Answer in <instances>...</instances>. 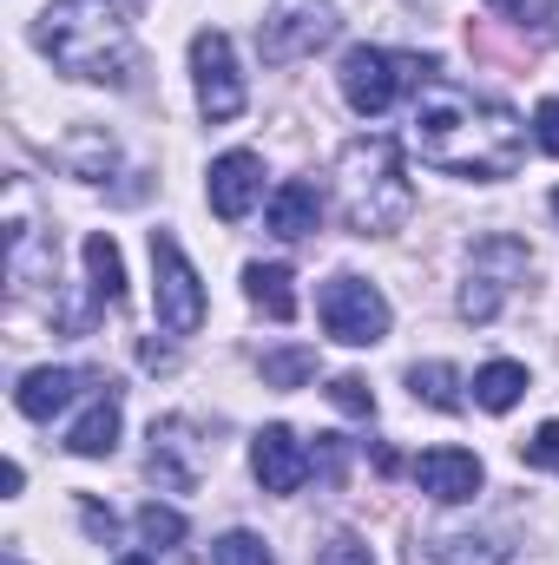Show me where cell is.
Wrapping results in <instances>:
<instances>
[{"label":"cell","instance_id":"3","mask_svg":"<svg viewBox=\"0 0 559 565\" xmlns=\"http://www.w3.org/2000/svg\"><path fill=\"white\" fill-rule=\"evenodd\" d=\"M336 204H342V224L356 237H389L415 217V184L402 171V145L369 132V139H349L336 158Z\"/></svg>","mask_w":559,"mask_h":565},{"label":"cell","instance_id":"34","mask_svg":"<svg viewBox=\"0 0 559 565\" xmlns=\"http://www.w3.org/2000/svg\"><path fill=\"white\" fill-rule=\"evenodd\" d=\"M553 217H559V191H553Z\"/></svg>","mask_w":559,"mask_h":565},{"label":"cell","instance_id":"23","mask_svg":"<svg viewBox=\"0 0 559 565\" xmlns=\"http://www.w3.org/2000/svg\"><path fill=\"white\" fill-rule=\"evenodd\" d=\"M316 375V349H271L264 355V388H303Z\"/></svg>","mask_w":559,"mask_h":565},{"label":"cell","instance_id":"35","mask_svg":"<svg viewBox=\"0 0 559 565\" xmlns=\"http://www.w3.org/2000/svg\"><path fill=\"white\" fill-rule=\"evenodd\" d=\"M7 565H27V559H7Z\"/></svg>","mask_w":559,"mask_h":565},{"label":"cell","instance_id":"12","mask_svg":"<svg viewBox=\"0 0 559 565\" xmlns=\"http://www.w3.org/2000/svg\"><path fill=\"white\" fill-rule=\"evenodd\" d=\"M211 211L224 217V224H238V217H251L257 211V198H264V158L257 151H224L218 164H211Z\"/></svg>","mask_w":559,"mask_h":565},{"label":"cell","instance_id":"25","mask_svg":"<svg viewBox=\"0 0 559 565\" xmlns=\"http://www.w3.org/2000/svg\"><path fill=\"white\" fill-rule=\"evenodd\" d=\"M211 565H277V559H271V546L257 533H224L211 546Z\"/></svg>","mask_w":559,"mask_h":565},{"label":"cell","instance_id":"13","mask_svg":"<svg viewBox=\"0 0 559 565\" xmlns=\"http://www.w3.org/2000/svg\"><path fill=\"white\" fill-rule=\"evenodd\" d=\"M481 460L467 454V447H428L415 460V487L428 500H441V507H461V500H474L481 493Z\"/></svg>","mask_w":559,"mask_h":565},{"label":"cell","instance_id":"20","mask_svg":"<svg viewBox=\"0 0 559 565\" xmlns=\"http://www.w3.org/2000/svg\"><path fill=\"white\" fill-rule=\"evenodd\" d=\"M520 395H527V369H520V362H487V369H474V402H481L487 415H507Z\"/></svg>","mask_w":559,"mask_h":565},{"label":"cell","instance_id":"22","mask_svg":"<svg viewBox=\"0 0 559 565\" xmlns=\"http://www.w3.org/2000/svg\"><path fill=\"white\" fill-rule=\"evenodd\" d=\"M409 388H415V402H428V408L461 415V375H454L447 362H415V369H409Z\"/></svg>","mask_w":559,"mask_h":565},{"label":"cell","instance_id":"2","mask_svg":"<svg viewBox=\"0 0 559 565\" xmlns=\"http://www.w3.org/2000/svg\"><path fill=\"white\" fill-rule=\"evenodd\" d=\"M40 53L66 73V79H99V86H126L139 53H133V26L119 13V0H53L33 26Z\"/></svg>","mask_w":559,"mask_h":565},{"label":"cell","instance_id":"9","mask_svg":"<svg viewBox=\"0 0 559 565\" xmlns=\"http://www.w3.org/2000/svg\"><path fill=\"white\" fill-rule=\"evenodd\" d=\"M191 79H198V113H204L211 126H224V119L244 113V73H238L231 33L204 26V33L191 40Z\"/></svg>","mask_w":559,"mask_h":565},{"label":"cell","instance_id":"21","mask_svg":"<svg viewBox=\"0 0 559 565\" xmlns=\"http://www.w3.org/2000/svg\"><path fill=\"white\" fill-rule=\"evenodd\" d=\"M113 158H119V151H113V139H106L99 126H80L73 139L60 145V164H66L73 178H106V171H113Z\"/></svg>","mask_w":559,"mask_h":565},{"label":"cell","instance_id":"29","mask_svg":"<svg viewBox=\"0 0 559 565\" xmlns=\"http://www.w3.org/2000/svg\"><path fill=\"white\" fill-rule=\"evenodd\" d=\"M534 139L547 158H559V99H540V113H534Z\"/></svg>","mask_w":559,"mask_h":565},{"label":"cell","instance_id":"7","mask_svg":"<svg viewBox=\"0 0 559 565\" xmlns=\"http://www.w3.org/2000/svg\"><path fill=\"white\" fill-rule=\"evenodd\" d=\"M527 264H534V250H527L520 237H481V244L467 250L461 316H467V322H494V316H500V302H507V289L527 277Z\"/></svg>","mask_w":559,"mask_h":565},{"label":"cell","instance_id":"17","mask_svg":"<svg viewBox=\"0 0 559 565\" xmlns=\"http://www.w3.org/2000/svg\"><path fill=\"white\" fill-rule=\"evenodd\" d=\"M80 257H86V277H93V309H119L126 302V257H119V244L106 231H93L80 244Z\"/></svg>","mask_w":559,"mask_h":565},{"label":"cell","instance_id":"4","mask_svg":"<svg viewBox=\"0 0 559 565\" xmlns=\"http://www.w3.org/2000/svg\"><path fill=\"white\" fill-rule=\"evenodd\" d=\"M336 79H342V99L362 113V119H382L409 86H428L434 79V53H389V46H349L342 53V66H336Z\"/></svg>","mask_w":559,"mask_h":565},{"label":"cell","instance_id":"15","mask_svg":"<svg viewBox=\"0 0 559 565\" xmlns=\"http://www.w3.org/2000/svg\"><path fill=\"white\" fill-rule=\"evenodd\" d=\"M119 422H126V408H119V388L93 395V402H86V415L66 427V454H80V460H106V454L119 447Z\"/></svg>","mask_w":559,"mask_h":565},{"label":"cell","instance_id":"5","mask_svg":"<svg viewBox=\"0 0 559 565\" xmlns=\"http://www.w3.org/2000/svg\"><path fill=\"white\" fill-rule=\"evenodd\" d=\"M151 309L165 335H198L204 329V282L191 270V257L178 250L171 231H151Z\"/></svg>","mask_w":559,"mask_h":565},{"label":"cell","instance_id":"33","mask_svg":"<svg viewBox=\"0 0 559 565\" xmlns=\"http://www.w3.org/2000/svg\"><path fill=\"white\" fill-rule=\"evenodd\" d=\"M119 565H151V559H145V553H126V559H119Z\"/></svg>","mask_w":559,"mask_h":565},{"label":"cell","instance_id":"26","mask_svg":"<svg viewBox=\"0 0 559 565\" xmlns=\"http://www.w3.org/2000/svg\"><path fill=\"white\" fill-rule=\"evenodd\" d=\"M329 402H336L342 415H356V422H376V395H369L362 375H336V382H329Z\"/></svg>","mask_w":559,"mask_h":565},{"label":"cell","instance_id":"19","mask_svg":"<svg viewBox=\"0 0 559 565\" xmlns=\"http://www.w3.org/2000/svg\"><path fill=\"white\" fill-rule=\"evenodd\" d=\"M428 559L434 565H507L514 546H500L494 533H441V540L428 546Z\"/></svg>","mask_w":559,"mask_h":565},{"label":"cell","instance_id":"10","mask_svg":"<svg viewBox=\"0 0 559 565\" xmlns=\"http://www.w3.org/2000/svg\"><path fill=\"white\" fill-rule=\"evenodd\" d=\"M145 473L165 487V493H191L204 480V440L184 415H165L151 422V454H145Z\"/></svg>","mask_w":559,"mask_h":565},{"label":"cell","instance_id":"32","mask_svg":"<svg viewBox=\"0 0 559 565\" xmlns=\"http://www.w3.org/2000/svg\"><path fill=\"white\" fill-rule=\"evenodd\" d=\"M323 473L342 480V440H336V434H323Z\"/></svg>","mask_w":559,"mask_h":565},{"label":"cell","instance_id":"16","mask_svg":"<svg viewBox=\"0 0 559 565\" xmlns=\"http://www.w3.org/2000/svg\"><path fill=\"white\" fill-rule=\"evenodd\" d=\"M80 369H27L20 375V388H13V408L27 415V422H53L73 395H80Z\"/></svg>","mask_w":559,"mask_h":565},{"label":"cell","instance_id":"27","mask_svg":"<svg viewBox=\"0 0 559 565\" xmlns=\"http://www.w3.org/2000/svg\"><path fill=\"white\" fill-rule=\"evenodd\" d=\"M316 565H376V553H369L362 533H329V540L316 546Z\"/></svg>","mask_w":559,"mask_h":565},{"label":"cell","instance_id":"14","mask_svg":"<svg viewBox=\"0 0 559 565\" xmlns=\"http://www.w3.org/2000/svg\"><path fill=\"white\" fill-rule=\"evenodd\" d=\"M264 224H271V237H283V244L309 237V231L323 224V198H316V184H309V178H283L277 191H271V204H264Z\"/></svg>","mask_w":559,"mask_h":565},{"label":"cell","instance_id":"30","mask_svg":"<svg viewBox=\"0 0 559 565\" xmlns=\"http://www.w3.org/2000/svg\"><path fill=\"white\" fill-rule=\"evenodd\" d=\"M507 20H520V26H547L553 20V0H494Z\"/></svg>","mask_w":559,"mask_h":565},{"label":"cell","instance_id":"11","mask_svg":"<svg viewBox=\"0 0 559 565\" xmlns=\"http://www.w3.org/2000/svg\"><path fill=\"white\" fill-rule=\"evenodd\" d=\"M309 447L289 434L283 422H271V427H257V440H251V473H257V487L264 493H296L303 480H309Z\"/></svg>","mask_w":559,"mask_h":565},{"label":"cell","instance_id":"8","mask_svg":"<svg viewBox=\"0 0 559 565\" xmlns=\"http://www.w3.org/2000/svg\"><path fill=\"white\" fill-rule=\"evenodd\" d=\"M316 316H323V329H329L336 342H349V349H376V342L389 335V296L362 277H329L323 296H316Z\"/></svg>","mask_w":559,"mask_h":565},{"label":"cell","instance_id":"1","mask_svg":"<svg viewBox=\"0 0 559 565\" xmlns=\"http://www.w3.org/2000/svg\"><path fill=\"white\" fill-rule=\"evenodd\" d=\"M415 158L447 171V178H474V184H494V178H514L520 158H527V119L507 106V99H487L474 86H454V79H428L415 99Z\"/></svg>","mask_w":559,"mask_h":565},{"label":"cell","instance_id":"24","mask_svg":"<svg viewBox=\"0 0 559 565\" xmlns=\"http://www.w3.org/2000/svg\"><path fill=\"white\" fill-rule=\"evenodd\" d=\"M139 533L151 540V546H178V540H184V513H178V507L145 500V507H139Z\"/></svg>","mask_w":559,"mask_h":565},{"label":"cell","instance_id":"18","mask_svg":"<svg viewBox=\"0 0 559 565\" xmlns=\"http://www.w3.org/2000/svg\"><path fill=\"white\" fill-rule=\"evenodd\" d=\"M289 264H251L244 270V296L271 316V322H296V289H289Z\"/></svg>","mask_w":559,"mask_h":565},{"label":"cell","instance_id":"6","mask_svg":"<svg viewBox=\"0 0 559 565\" xmlns=\"http://www.w3.org/2000/svg\"><path fill=\"white\" fill-rule=\"evenodd\" d=\"M336 26H342L336 0H271V13H264V26H257V53H264L271 66H296V60H309L316 46H329Z\"/></svg>","mask_w":559,"mask_h":565},{"label":"cell","instance_id":"31","mask_svg":"<svg viewBox=\"0 0 559 565\" xmlns=\"http://www.w3.org/2000/svg\"><path fill=\"white\" fill-rule=\"evenodd\" d=\"M80 513H86V533H93V540H113V533H119V520H113L106 507H93V500H86Z\"/></svg>","mask_w":559,"mask_h":565},{"label":"cell","instance_id":"28","mask_svg":"<svg viewBox=\"0 0 559 565\" xmlns=\"http://www.w3.org/2000/svg\"><path fill=\"white\" fill-rule=\"evenodd\" d=\"M520 460H527V467H553L559 473V422L534 427V440H520Z\"/></svg>","mask_w":559,"mask_h":565}]
</instances>
